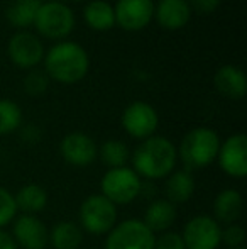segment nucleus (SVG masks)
I'll return each mask as SVG.
<instances>
[{
  "mask_svg": "<svg viewBox=\"0 0 247 249\" xmlns=\"http://www.w3.org/2000/svg\"><path fill=\"white\" fill-rule=\"evenodd\" d=\"M100 192L115 207L127 205L142 194V180L129 166L110 168L102 177Z\"/></svg>",
  "mask_w": 247,
  "mask_h": 249,
  "instance_id": "nucleus-5",
  "label": "nucleus"
},
{
  "mask_svg": "<svg viewBox=\"0 0 247 249\" xmlns=\"http://www.w3.org/2000/svg\"><path fill=\"white\" fill-rule=\"evenodd\" d=\"M90 58L85 48L73 41H60L44 54V71L63 85L78 83L88 75Z\"/></svg>",
  "mask_w": 247,
  "mask_h": 249,
  "instance_id": "nucleus-2",
  "label": "nucleus"
},
{
  "mask_svg": "<svg viewBox=\"0 0 247 249\" xmlns=\"http://www.w3.org/2000/svg\"><path fill=\"white\" fill-rule=\"evenodd\" d=\"M22 124V110L10 99H0V136L16 132Z\"/></svg>",
  "mask_w": 247,
  "mask_h": 249,
  "instance_id": "nucleus-25",
  "label": "nucleus"
},
{
  "mask_svg": "<svg viewBox=\"0 0 247 249\" xmlns=\"http://www.w3.org/2000/svg\"><path fill=\"white\" fill-rule=\"evenodd\" d=\"M224 249H246V248H224Z\"/></svg>",
  "mask_w": 247,
  "mask_h": 249,
  "instance_id": "nucleus-32",
  "label": "nucleus"
},
{
  "mask_svg": "<svg viewBox=\"0 0 247 249\" xmlns=\"http://www.w3.org/2000/svg\"><path fill=\"white\" fill-rule=\"evenodd\" d=\"M0 249H17L12 234L5 232L3 229H0Z\"/></svg>",
  "mask_w": 247,
  "mask_h": 249,
  "instance_id": "nucleus-31",
  "label": "nucleus"
},
{
  "mask_svg": "<svg viewBox=\"0 0 247 249\" xmlns=\"http://www.w3.org/2000/svg\"><path fill=\"white\" fill-rule=\"evenodd\" d=\"M220 149V138L210 127H195L188 131L178 149V158H181L186 170H201L217 161Z\"/></svg>",
  "mask_w": 247,
  "mask_h": 249,
  "instance_id": "nucleus-3",
  "label": "nucleus"
},
{
  "mask_svg": "<svg viewBox=\"0 0 247 249\" xmlns=\"http://www.w3.org/2000/svg\"><path fill=\"white\" fill-rule=\"evenodd\" d=\"M242 213V195L235 188H225L218 192L214 200V219L218 224H237Z\"/></svg>",
  "mask_w": 247,
  "mask_h": 249,
  "instance_id": "nucleus-18",
  "label": "nucleus"
},
{
  "mask_svg": "<svg viewBox=\"0 0 247 249\" xmlns=\"http://www.w3.org/2000/svg\"><path fill=\"white\" fill-rule=\"evenodd\" d=\"M115 26L125 31H141L151 24L154 17V2L152 0H117L114 5Z\"/></svg>",
  "mask_w": 247,
  "mask_h": 249,
  "instance_id": "nucleus-14",
  "label": "nucleus"
},
{
  "mask_svg": "<svg viewBox=\"0 0 247 249\" xmlns=\"http://www.w3.org/2000/svg\"><path fill=\"white\" fill-rule=\"evenodd\" d=\"M83 243V231L76 222L61 220L49 231V244L54 249H80Z\"/></svg>",
  "mask_w": 247,
  "mask_h": 249,
  "instance_id": "nucleus-22",
  "label": "nucleus"
},
{
  "mask_svg": "<svg viewBox=\"0 0 247 249\" xmlns=\"http://www.w3.org/2000/svg\"><path fill=\"white\" fill-rule=\"evenodd\" d=\"M12 237L17 248L44 249L49 243V231L37 215L20 213L12 222Z\"/></svg>",
  "mask_w": 247,
  "mask_h": 249,
  "instance_id": "nucleus-12",
  "label": "nucleus"
},
{
  "mask_svg": "<svg viewBox=\"0 0 247 249\" xmlns=\"http://www.w3.org/2000/svg\"><path fill=\"white\" fill-rule=\"evenodd\" d=\"M218 166L232 178H244L247 175V138L244 132L232 134L220 142L217 154Z\"/></svg>",
  "mask_w": 247,
  "mask_h": 249,
  "instance_id": "nucleus-11",
  "label": "nucleus"
},
{
  "mask_svg": "<svg viewBox=\"0 0 247 249\" xmlns=\"http://www.w3.org/2000/svg\"><path fill=\"white\" fill-rule=\"evenodd\" d=\"M191 7L188 0H159L154 5V17L163 29H183L191 19Z\"/></svg>",
  "mask_w": 247,
  "mask_h": 249,
  "instance_id": "nucleus-15",
  "label": "nucleus"
},
{
  "mask_svg": "<svg viewBox=\"0 0 247 249\" xmlns=\"http://www.w3.org/2000/svg\"><path fill=\"white\" fill-rule=\"evenodd\" d=\"M44 2H60V0H44Z\"/></svg>",
  "mask_w": 247,
  "mask_h": 249,
  "instance_id": "nucleus-33",
  "label": "nucleus"
},
{
  "mask_svg": "<svg viewBox=\"0 0 247 249\" xmlns=\"http://www.w3.org/2000/svg\"><path fill=\"white\" fill-rule=\"evenodd\" d=\"M73 2H85V0H73Z\"/></svg>",
  "mask_w": 247,
  "mask_h": 249,
  "instance_id": "nucleus-34",
  "label": "nucleus"
},
{
  "mask_svg": "<svg viewBox=\"0 0 247 249\" xmlns=\"http://www.w3.org/2000/svg\"><path fill=\"white\" fill-rule=\"evenodd\" d=\"M214 85L220 95L232 100H241L246 97L247 82L241 68L234 65H224L215 71Z\"/></svg>",
  "mask_w": 247,
  "mask_h": 249,
  "instance_id": "nucleus-16",
  "label": "nucleus"
},
{
  "mask_svg": "<svg viewBox=\"0 0 247 249\" xmlns=\"http://www.w3.org/2000/svg\"><path fill=\"white\" fill-rule=\"evenodd\" d=\"M191 10L198 14H214L220 7L222 0H188Z\"/></svg>",
  "mask_w": 247,
  "mask_h": 249,
  "instance_id": "nucleus-30",
  "label": "nucleus"
},
{
  "mask_svg": "<svg viewBox=\"0 0 247 249\" xmlns=\"http://www.w3.org/2000/svg\"><path fill=\"white\" fill-rule=\"evenodd\" d=\"M222 243L227 248H244L246 231L239 224H229L225 229H222Z\"/></svg>",
  "mask_w": 247,
  "mask_h": 249,
  "instance_id": "nucleus-28",
  "label": "nucleus"
},
{
  "mask_svg": "<svg viewBox=\"0 0 247 249\" xmlns=\"http://www.w3.org/2000/svg\"><path fill=\"white\" fill-rule=\"evenodd\" d=\"M48 87H49V76L43 70L33 68L24 78V90L31 97H39L43 93H46Z\"/></svg>",
  "mask_w": 247,
  "mask_h": 249,
  "instance_id": "nucleus-26",
  "label": "nucleus"
},
{
  "mask_svg": "<svg viewBox=\"0 0 247 249\" xmlns=\"http://www.w3.org/2000/svg\"><path fill=\"white\" fill-rule=\"evenodd\" d=\"M61 158L68 164L76 168H86L97 160L99 156V148L93 141L92 136L85 132H69L60 142Z\"/></svg>",
  "mask_w": 247,
  "mask_h": 249,
  "instance_id": "nucleus-13",
  "label": "nucleus"
},
{
  "mask_svg": "<svg viewBox=\"0 0 247 249\" xmlns=\"http://www.w3.org/2000/svg\"><path fill=\"white\" fill-rule=\"evenodd\" d=\"M37 33L48 39L65 41L75 29V14L63 2H43L34 20Z\"/></svg>",
  "mask_w": 247,
  "mask_h": 249,
  "instance_id": "nucleus-6",
  "label": "nucleus"
},
{
  "mask_svg": "<svg viewBox=\"0 0 247 249\" xmlns=\"http://www.w3.org/2000/svg\"><path fill=\"white\" fill-rule=\"evenodd\" d=\"M124 131L134 139H144L154 136L159 125V115L151 104L142 100H135L124 108L120 117Z\"/></svg>",
  "mask_w": 247,
  "mask_h": 249,
  "instance_id": "nucleus-9",
  "label": "nucleus"
},
{
  "mask_svg": "<svg viewBox=\"0 0 247 249\" xmlns=\"http://www.w3.org/2000/svg\"><path fill=\"white\" fill-rule=\"evenodd\" d=\"M185 249H218L222 244V226L212 215H195L181 232Z\"/></svg>",
  "mask_w": 247,
  "mask_h": 249,
  "instance_id": "nucleus-8",
  "label": "nucleus"
},
{
  "mask_svg": "<svg viewBox=\"0 0 247 249\" xmlns=\"http://www.w3.org/2000/svg\"><path fill=\"white\" fill-rule=\"evenodd\" d=\"M195 192V180L188 170H175L166 177L165 194L166 200L173 205L188 202L193 197Z\"/></svg>",
  "mask_w": 247,
  "mask_h": 249,
  "instance_id": "nucleus-19",
  "label": "nucleus"
},
{
  "mask_svg": "<svg viewBox=\"0 0 247 249\" xmlns=\"http://www.w3.org/2000/svg\"><path fill=\"white\" fill-rule=\"evenodd\" d=\"M14 198L17 203V210L31 215L43 212L48 205V192L37 183H27L20 187Z\"/></svg>",
  "mask_w": 247,
  "mask_h": 249,
  "instance_id": "nucleus-21",
  "label": "nucleus"
},
{
  "mask_svg": "<svg viewBox=\"0 0 247 249\" xmlns=\"http://www.w3.org/2000/svg\"><path fill=\"white\" fill-rule=\"evenodd\" d=\"M17 203L14 198V194L7 188L0 187V229L14 222L17 217Z\"/></svg>",
  "mask_w": 247,
  "mask_h": 249,
  "instance_id": "nucleus-27",
  "label": "nucleus"
},
{
  "mask_svg": "<svg viewBox=\"0 0 247 249\" xmlns=\"http://www.w3.org/2000/svg\"><path fill=\"white\" fill-rule=\"evenodd\" d=\"M83 19L86 26L93 31H109L115 26V12L114 5L107 0H90L83 9Z\"/></svg>",
  "mask_w": 247,
  "mask_h": 249,
  "instance_id": "nucleus-20",
  "label": "nucleus"
},
{
  "mask_svg": "<svg viewBox=\"0 0 247 249\" xmlns=\"http://www.w3.org/2000/svg\"><path fill=\"white\" fill-rule=\"evenodd\" d=\"M100 160L103 161V164H107L110 168H120L125 166L131 158V153H129V148L124 141H119V139H107L99 149Z\"/></svg>",
  "mask_w": 247,
  "mask_h": 249,
  "instance_id": "nucleus-24",
  "label": "nucleus"
},
{
  "mask_svg": "<svg viewBox=\"0 0 247 249\" xmlns=\"http://www.w3.org/2000/svg\"><path fill=\"white\" fill-rule=\"evenodd\" d=\"M78 226L92 236H107L117 224V207L102 194L90 195L78 210Z\"/></svg>",
  "mask_w": 247,
  "mask_h": 249,
  "instance_id": "nucleus-4",
  "label": "nucleus"
},
{
  "mask_svg": "<svg viewBox=\"0 0 247 249\" xmlns=\"http://www.w3.org/2000/svg\"><path fill=\"white\" fill-rule=\"evenodd\" d=\"M176 215H178L176 205H173V203L168 202L166 198H156L148 205L142 222H144L146 226H148V229L152 231L154 234L166 232V231H169V227L175 224Z\"/></svg>",
  "mask_w": 247,
  "mask_h": 249,
  "instance_id": "nucleus-17",
  "label": "nucleus"
},
{
  "mask_svg": "<svg viewBox=\"0 0 247 249\" xmlns=\"http://www.w3.org/2000/svg\"><path fill=\"white\" fill-rule=\"evenodd\" d=\"M154 249H185L181 234L166 231L161 232V236H156Z\"/></svg>",
  "mask_w": 247,
  "mask_h": 249,
  "instance_id": "nucleus-29",
  "label": "nucleus"
},
{
  "mask_svg": "<svg viewBox=\"0 0 247 249\" xmlns=\"http://www.w3.org/2000/svg\"><path fill=\"white\" fill-rule=\"evenodd\" d=\"M178 163V148L165 136H151L139 142L132 153V170L141 178L163 180Z\"/></svg>",
  "mask_w": 247,
  "mask_h": 249,
  "instance_id": "nucleus-1",
  "label": "nucleus"
},
{
  "mask_svg": "<svg viewBox=\"0 0 247 249\" xmlns=\"http://www.w3.org/2000/svg\"><path fill=\"white\" fill-rule=\"evenodd\" d=\"M41 3L43 0H12V3L7 7V20L10 26L26 31L27 27L34 26Z\"/></svg>",
  "mask_w": 247,
  "mask_h": 249,
  "instance_id": "nucleus-23",
  "label": "nucleus"
},
{
  "mask_svg": "<svg viewBox=\"0 0 247 249\" xmlns=\"http://www.w3.org/2000/svg\"><path fill=\"white\" fill-rule=\"evenodd\" d=\"M156 234L142 220L127 219L117 222L107 234L103 249H154Z\"/></svg>",
  "mask_w": 247,
  "mask_h": 249,
  "instance_id": "nucleus-7",
  "label": "nucleus"
},
{
  "mask_svg": "<svg viewBox=\"0 0 247 249\" xmlns=\"http://www.w3.org/2000/svg\"><path fill=\"white\" fill-rule=\"evenodd\" d=\"M10 61L19 68L33 70L44 59V46L37 36L29 31H19L7 44Z\"/></svg>",
  "mask_w": 247,
  "mask_h": 249,
  "instance_id": "nucleus-10",
  "label": "nucleus"
}]
</instances>
